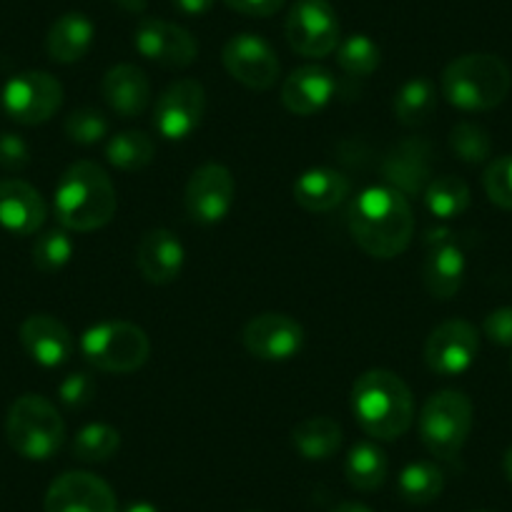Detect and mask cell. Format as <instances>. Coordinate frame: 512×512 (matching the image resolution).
I'll use <instances>...</instances> for the list:
<instances>
[{"label": "cell", "mask_w": 512, "mask_h": 512, "mask_svg": "<svg viewBox=\"0 0 512 512\" xmlns=\"http://www.w3.org/2000/svg\"><path fill=\"white\" fill-rule=\"evenodd\" d=\"M349 231L364 254L387 262L410 246L415 214L407 196L392 186H369L352 201Z\"/></svg>", "instance_id": "cell-1"}, {"label": "cell", "mask_w": 512, "mask_h": 512, "mask_svg": "<svg viewBox=\"0 0 512 512\" xmlns=\"http://www.w3.org/2000/svg\"><path fill=\"white\" fill-rule=\"evenodd\" d=\"M352 412L369 437L390 442L412 427L415 400L400 374L390 369H369L354 382Z\"/></svg>", "instance_id": "cell-2"}, {"label": "cell", "mask_w": 512, "mask_h": 512, "mask_svg": "<svg viewBox=\"0 0 512 512\" xmlns=\"http://www.w3.org/2000/svg\"><path fill=\"white\" fill-rule=\"evenodd\" d=\"M53 206L63 229L96 231L116 214V186L96 161H76L58 181Z\"/></svg>", "instance_id": "cell-3"}, {"label": "cell", "mask_w": 512, "mask_h": 512, "mask_svg": "<svg viewBox=\"0 0 512 512\" xmlns=\"http://www.w3.org/2000/svg\"><path fill=\"white\" fill-rule=\"evenodd\" d=\"M512 86L507 63L492 53H465L442 71V96L460 111H490Z\"/></svg>", "instance_id": "cell-4"}, {"label": "cell", "mask_w": 512, "mask_h": 512, "mask_svg": "<svg viewBox=\"0 0 512 512\" xmlns=\"http://www.w3.org/2000/svg\"><path fill=\"white\" fill-rule=\"evenodd\" d=\"M6 437L26 460H51L66 440V422L43 395H23L8 410Z\"/></svg>", "instance_id": "cell-5"}, {"label": "cell", "mask_w": 512, "mask_h": 512, "mask_svg": "<svg viewBox=\"0 0 512 512\" xmlns=\"http://www.w3.org/2000/svg\"><path fill=\"white\" fill-rule=\"evenodd\" d=\"M420 440L432 457L452 460L460 455L472 430V402L457 390L435 392L422 405L420 412Z\"/></svg>", "instance_id": "cell-6"}, {"label": "cell", "mask_w": 512, "mask_h": 512, "mask_svg": "<svg viewBox=\"0 0 512 512\" xmlns=\"http://www.w3.org/2000/svg\"><path fill=\"white\" fill-rule=\"evenodd\" d=\"M81 354L101 372L128 374L144 367L151 342L134 322H101L83 332Z\"/></svg>", "instance_id": "cell-7"}, {"label": "cell", "mask_w": 512, "mask_h": 512, "mask_svg": "<svg viewBox=\"0 0 512 512\" xmlns=\"http://www.w3.org/2000/svg\"><path fill=\"white\" fill-rule=\"evenodd\" d=\"M61 103V81L46 71L18 73L3 88V108L21 126H41L51 121Z\"/></svg>", "instance_id": "cell-8"}, {"label": "cell", "mask_w": 512, "mask_h": 512, "mask_svg": "<svg viewBox=\"0 0 512 512\" xmlns=\"http://www.w3.org/2000/svg\"><path fill=\"white\" fill-rule=\"evenodd\" d=\"M284 31L289 46L304 58H324L339 46V18L329 0H297Z\"/></svg>", "instance_id": "cell-9"}, {"label": "cell", "mask_w": 512, "mask_h": 512, "mask_svg": "<svg viewBox=\"0 0 512 512\" xmlns=\"http://www.w3.org/2000/svg\"><path fill=\"white\" fill-rule=\"evenodd\" d=\"M206 111V91L194 78L171 83L154 108L156 134L166 141H184L201 126Z\"/></svg>", "instance_id": "cell-10"}, {"label": "cell", "mask_w": 512, "mask_h": 512, "mask_svg": "<svg viewBox=\"0 0 512 512\" xmlns=\"http://www.w3.org/2000/svg\"><path fill=\"white\" fill-rule=\"evenodd\" d=\"M229 76L251 91H267L279 78V58L274 48L256 33H239L229 38L221 51Z\"/></svg>", "instance_id": "cell-11"}, {"label": "cell", "mask_w": 512, "mask_h": 512, "mask_svg": "<svg viewBox=\"0 0 512 512\" xmlns=\"http://www.w3.org/2000/svg\"><path fill=\"white\" fill-rule=\"evenodd\" d=\"M246 352L262 362H287L304 344V329L289 314L264 312L249 319L241 332Z\"/></svg>", "instance_id": "cell-12"}, {"label": "cell", "mask_w": 512, "mask_h": 512, "mask_svg": "<svg viewBox=\"0 0 512 512\" xmlns=\"http://www.w3.org/2000/svg\"><path fill=\"white\" fill-rule=\"evenodd\" d=\"M236 199V181L221 164H204L186 184V211L199 224H219L229 216Z\"/></svg>", "instance_id": "cell-13"}, {"label": "cell", "mask_w": 512, "mask_h": 512, "mask_svg": "<svg viewBox=\"0 0 512 512\" xmlns=\"http://www.w3.org/2000/svg\"><path fill=\"white\" fill-rule=\"evenodd\" d=\"M480 352L477 329L465 319H450L432 329L425 342V362L440 377H457L467 372Z\"/></svg>", "instance_id": "cell-14"}, {"label": "cell", "mask_w": 512, "mask_h": 512, "mask_svg": "<svg viewBox=\"0 0 512 512\" xmlns=\"http://www.w3.org/2000/svg\"><path fill=\"white\" fill-rule=\"evenodd\" d=\"M46 512H118L116 492L91 472H63L51 482L43 500Z\"/></svg>", "instance_id": "cell-15"}, {"label": "cell", "mask_w": 512, "mask_h": 512, "mask_svg": "<svg viewBox=\"0 0 512 512\" xmlns=\"http://www.w3.org/2000/svg\"><path fill=\"white\" fill-rule=\"evenodd\" d=\"M134 46L146 61L164 68H186L199 56V43L186 28L169 21H141L134 33Z\"/></svg>", "instance_id": "cell-16"}, {"label": "cell", "mask_w": 512, "mask_h": 512, "mask_svg": "<svg viewBox=\"0 0 512 512\" xmlns=\"http://www.w3.org/2000/svg\"><path fill=\"white\" fill-rule=\"evenodd\" d=\"M186 251L179 236L169 229H151L136 246V267L149 284L164 287L176 282L184 269Z\"/></svg>", "instance_id": "cell-17"}, {"label": "cell", "mask_w": 512, "mask_h": 512, "mask_svg": "<svg viewBox=\"0 0 512 512\" xmlns=\"http://www.w3.org/2000/svg\"><path fill=\"white\" fill-rule=\"evenodd\" d=\"M430 251L425 259V287L440 302L455 297L465 279V254L460 246L450 239V231H432Z\"/></svg>", "instance_id": "cell-18"}, {"label": "cell", "mask_w": 512, "mask_h": 512, "mask_svg": "<svg viewBox=\"0 0 512 512\" xmlns=\"http://www.w3.org/2000/svg\"><path fill=\"white\" fill-rule=\"evenodd\" d=\"M21 344L41 367H61L73 357V334L51 314H33L21 324Z\"/></svg>", "instance_id": "cell-19"}, {"label": "cell", "mask_w": 512, "mask_h": 512, "mask_svg": "<svg viewBox=\"0 0 512 512\" xmlns=\"http://www.w3.org/2000/svg\"><path fill=\"white\" fill-rule=\"evenodd\" d=\"M46 201L28 181H0V226L16 236H31L46 224Z\"/></svg>", "instance_id": "cell-20"}, {"label": "cell", "mask_w": 512, "mask_h": 512, "mask_svg": "<svg viewBox=\"0 0 512 512\" xmlns=\"http://www.w3.org/2000/svg\"><path fill=\"white\" fill-rule=\"evenodd\" d=\"M337 91L332 71L322 66H302L282 83V103L294 116H314L322 111Z\"/></svg>", "instance_id": "cell-21"}, {"label": "cell", "mask_w": 512, "mask_h": 512, "mask_svg": "<svg viewBox=\"0 0 512 512\" xmlns=\"http://www.w3.org/2000/svg\"><path fill=\"white\" fill-rule=\"evenodd\" d=\"M101 93L108 108L121 118H139L149 108L151 83L134 63H118L108 68L101 81Z\"/></svg>", "instance_id": "cell-22"}, {"label": "cell", "mask_w": 512, "mask_h": 512, "mask_svg": "<svg viewBox=\"0 0 512 512\" xmlns=\"http://www.w3.org/2000/svg\"><path fill=\"white\" fill-rule=\"evenodd\" d=\"M384 179L402 196L425 194L430 184V146L425 141H405L382 164Z\"/></svg>", "instance_id": "cell-23"}, {"label": "cell", "mask_w": 512, "mask_h": 512, "mask_svg": "<svg viewBox=\"0 0 512 512\" xmlns=\"http://www.w3.org/2000/svg\"><path fill=\"white\" fill-rule=\"evenodd\" d=\"M352 181L337 169H309L294 181V201L312 214H324L342 204Z\"/></svg>", "instance_id": "cell-24"}, {"label": "cell", "mask_w": 512, "mask_h": 512, "mask_svg": "<svg viewBox=\"0 0 512 512\" xmlns=\"http://www.w3.org/2000/svg\"><path fill=\"white\" fill-rule=\"evenodd\" d=\"M93 38H96V28H93L91 18L83 13H66L48 31L46 51L51 61L71 66L91 51Z\"/></svg>", "instance_id": "cell-25"}, {"label": "cell", "mask_w": 512, "mask_h": 512, "mask_svg": "<svg viewBox=\"0 0 512 512\" xmlns=\"http://www.w3.org/2000/svg\"><path fill=\"white\" fill-rule=\"evenodd\" d=\"M292 445L304 460H329L342 447V425L332 417H307L292 430Z\"/></svg>", "instance_id": "cell-26"}, {"label": "cell", "mask_w": 512, "mask_h": 512, "mask_svg": "<svg viewBox=\"0 0 512 512\" xmlns=\"http://www.w3.org/2000/svg\"><path fill=\"white\" fill-rule=\"evenodd\" d=\"M344 472H347V482L354 490L374 492L387 480L390 462H387V455H384L382 447H377L374 442H357L349 450Z\"/></svg>", "instance_id": "cell-27"}, {"label": "cell", "mask_w": 512, "mask_h": 512, "mask_svg": "<svg viewBox=\"0 0 512 512\" xmlns=\"http://www.w3.org/2000/svg\"><path fill=\"white\" fill-rule=\"evenodd\" d=\"M445 490V475L435 462H410L397 477V492L407 505H430Z\"/></svg>", "instance_id": "cell-28"}, {"label": "cell", "mask_w": 512, "mask_h": 512, "mask_svg": "<svg viewBox=\"0 0 512 512\" xmlns=\"http://www.w3.org/2000/svg\"><path fill=\"white\" fill-rule=\"evenodd\" d=\"M437 106V91L432 86V81L427 78H412L405 86L397 91L395 103V118L402 126H422V123L430 121V116L435 113Z\"/></svg>", "instance_id": "cell-29"}, {"label": "cell", "mask_w": 512, "mask_h": 512, "mask_svg": "<svg viewBox=\"0 0 512 512\" xmlns=\"http://www.w3.org/2000/svg\"><path fill=\"white\" fill-rule=\"evenodd\" d=\"M156 144L144 131H121L106 146L108 164L121 171H141L154 161Z\"/></svg>", "instance_id": "cell-30"}, {"label": "cell", "mask_w": 512, "mask_h": 512, "mask_svg": "<svg viewBox=\"0 0 512 512\" xmlns=\"http://www.w3.org/2000/svg\"><path fill=\"white\" fill-rule=\"evenodd\" d=\"M425 206L432 216L437 219H455V216L465 214L470 206V186L460 179V176H437L427 184L425 189Z\"/></svg>", "instance_id": "cell-31"}, {"label": "cell", "mask_w": 512, "mask_h": 512, "mask_svg": "<svg viewBox=\"0 0 512 512\" xmlns=\"http://www.w3.org/2000/svg\"><path fill=\"white\" fill-rule=\"evenodd\" d=\"M118 447H121V435L116 427L96 422V425H86L83 430H78V435L73 437L71 452L76 460L96 465V462L111 460Z\"/></svg>", "instance_id": "cell-32"}, {"label": "cell", "mask_w": 512, "mask_h": 512, "mask_svg": "<svg viewBox=\"0 0 512 512\" xmlns=\"http://www.w3.org/2000/svg\"><path fill=\"white\" fill-rule=\"evenodd\" d=\"M379 46L369 36L354 33V36L344 38L337 46V63L347 76L367 78L379 68Z\"/></svg>", "instance_id": "cell-33"}, {"label": "cell", "mask_w": 512, "mask_h": 512, "mask_svg": "<svg viewBox=\"0 0 512 512\" xmlns=\"http://www.w3.org/2000/svg\"><path fill=\"white\" fill-rule=\"evenodd\" d=\"M73 256V241L66 231L51 229L46 234H41L33 244V264H36L38 272L53 274L61 272Z\"/></svg>", "instance_id": "cell-34"}, {"label": "cell", "mask_w": 512, "mask_h": 512, "mask_svg": "<svg viewBox=\"0 0 512 512\" xmlns=\"http://www.w3.org/2000/svg\"><path fill=\"white\" fill-rule=\"evenodd\" d=\"M450 149L465 164H482L492 154V141L485 128L472 121H462L450 131Z\"/></svg>", "instance_id": "cell-35"}, {"label": "cell", "mask_w": 512, "mask_h": 512, "mask_svg": "<svg viewBox=\"0 0 512 512\" xmlns=\"http://www.w3.org/2000/svg\"><path fill=\"white\" fill-rule=\"evenodd\" d=\"M63 131H66L68 141L78 146H93L108 136V118L106 113L98 111V108H76L71 116L63 123Z\"/></svg>", "instance_id": "cell-36"}, {"label": "cell", "mask_w": 512, "mask_h": 512, "mask_svg": "<svg viewBox=\"0 0 512 512\" xmlns=\"http://www.w3.org/2000/svg\"><path fill=\"white\" fill-rule=\"evenodd\" d=\"M482 186H485L492 204L512 211V154L500 156V159L487 166L485 176H482Z\"/></svg>", "instance_id": "cell-37"}, {"label": "cell", "mask_w": 512, "mask_h": 512, "mask_svg": "<svg viewBox=\"0 0 512 512\" xmlns=\"http://www.w3.org/2000/svg\"><path fill=\"white\" fill-rule=\"evenodd\" d=\"M96 397V379L88 372H73L58 387V400L68 407V410H83L91 405Z\"/></svg>", "instance_id": "cell-38"}, {"label": "cell", "mask_w": 512, "mask_h": 512, "mask_svg": "<svg viewBox=\"0 0 512 512\" xmlns=\"http://www.w3.org/2000/svg\"><path fill=\"white\" fill-rule=\"evenodd\" d=\"M31 161V149L18 134H0V169L21 171Z\"/></svg>", "instance_id": "cell-39"}, {"label": "cell", "mask_w": 512, "mask_h": 512, "mask_svg": "<svg viewBox=\"0 0 512 512\" xmlns=\"http://www.w3.org/2000/svg\"><path fill=\"white\" fill-rule=\"evenodd\" d=\"M485 334L500 347H512V307H500L485 317Z\"/></svg>", "instance_id": "cell-40"}, {"label": "cell", "mask_w": 512, "mask_h": 512, "mask_svg": "<svg viewBox=\"0 0 512 512\" xmlns=\"http://www.w3.org/2000/svg\"><path fill=\"white\" fill-rule=\"evenodd\" d=\"M231 11L251 18H269L282 11L284 0H224Z\"/></svg>", "instance_id": "cell-41"}, {"label": "cell", "mask_w": 512, "mask_h": 512, "mask_svg": "<svg viewBox=\"0 0 512 512\" xmlns=\"http://www.w3.org/2000/svg\"><path fill=\"white\" fill-rule=\"evenodd\" d=\"M171 3H174L176 11L184 13V16L199 18V16H204V13H209L211 8H214L216 0H171Z\"/></svg>", "instance_id": "cell-42"}, {"label": "cell", "mask_w": 512, "mask_h": 512, "mask_svg": "<svg viewBox=\"0 0 512 512\" xmlns=\"http://www.w3.org/2000/svg\"><path fill=\"white\" fill-rule=\"evenodd\" d=\"M123 13H131V16H141L149 6V0H113Z\"/></svg>", "instance_id": "cell-43"}, {"label": "cell", "mask_w": 512, "mask_h": 512, "mask_svg": "<svg viewBox=\"0 0 512 512\" xmlns=\"http://www.w3.org/2000/svg\"><path fill=\"white\" fill-rule=\"evenodd\" d=\"M334 512H372V510H369L367 505H362V502H342Z\"/></svg>", "instance_id": "cell-44"}, {"label": "cell", "mask_w": 512, "mask_h": 512, "mask_svg": "<svg viewBox=\"0 0 512 512\" xmlns=\"http://www.w3.org/2000/svg\"><path fill=\"white\" fill-rule=\"evenodd\" d=\"M123 512H159V507L151 505V502H131Z\"/></svg>", "instance_id": "cell-45"}, {"label": "cell", "mask_w": 512, "mask_h": 512, "mask_svg": "<svg viewBox=\"0 0 512 512\" xmlns=\"http://www.w3.org/2000/svg\"><path fill=\"white\" fill-rule=\"evenodd\" d=\"M502 467H505V475H507V480L512 482V447H510V450L505 452V460H502Z\"/></svg>", "instance_id": "cell-46"}, {"label": "cell", "mask_w": 512, "mask_h": 512, "mask_svg": "<svg viewBox=\"0 0 512 512\" xmlns=\"http://www.w3.org/2000/svg\"><path fill=\"white\" fill-rule=\"evenodd\" d=\"M475 512H492V510H475Z\"/></svg>", "instance_id": "cell-47"}]
</instances>
